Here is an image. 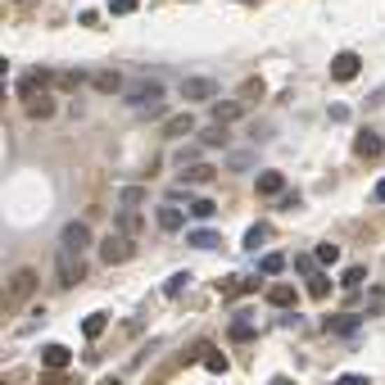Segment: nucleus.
<instances>
[{
	"mask_svg": "<svg viewBox=\"0 0 385 385\" xmlns=\"http://www.w3.org/2000/svg\"><path fill=\"white\" fill-rule=\"evenodd\" d=\"M286 272V254H263L258 258V276H281Z\"/></svg>",
	"mask_w": 385,
	"mask_h": 385,
	"instance_id": "23",
	"label": "nucleus"
},
{
	"mask_svg": "<svg viewBox=\"0 0 385 385\" xmlns=\"http://www.w3.org/2000/svg\"><path fill=\"white\" fill-rule=\"evenodd\" d=\"M109 9H113V14H132V9H136V0H113Z\"/></svg>",
	"mask_w": 385,
	"mask_h": 385,
	"instance_id": "37",
	"label": "nucleus"
},
{
	"mask_svg": "<svg viewBox=\"0 0 385 385\" xmlns=\"http://www.w3.org/2000/svg\"><path fill=\"white\" fill-rule=\"evenodd\" d=\"M69 363H73L69 344H46V349H41V368H46V372H64Z\"/></svg>",
	"mask_w": 385,
	"mask_h": 385,
	"instance_id": "12",
	"label": "nucleus"
},
{
	"mask_svg": "<svg viewBox=\"0 0 385 385\" xmlns=\"http://www.w3.org/2000/svg\"><path fill=\"white\" fill-rule=\"evenodd\" d=\"M295 300H300L295 286H272V290H267V304H276V308H290Z\"/></svg>",
	"mask_w": 385,
	"mask_h": 385,
	"instance_id": "21",
	"label": "nucleus"
},
{
	"mask_svg": "<svg viewBox=\"0 0 385 385\" xmlns=\"http://www.w3.org/2000/svg\"><path fill=\"white\" fill-rule=\"evenodd\" d=\"M104 326H109V313H86V317H82V335H86V340L104 335Z\"/></svg>",
	"mask_w": 385,
	"mask_h": 385,
	"instance_id": "20",
	"label": "nucleus"
},
{
	"mask_svg": "<svg viewBox=\"0 0 385 385\" xmlns=\"http://www.w3.org/2000/svg\"><path fill=\"white\" fill-rule=\"evenodd\" d=\"M186 100H214L218 95V86H214V77H186V82L177 86Z\"/></svg>",
	"mask_w": 385,
	"mask_h": 385,
	"instance_id": "9",
	"label": "nucleus"
},
{
	"mask_svg": "<svg viewBox=\"0 0 385 385\" xmlns=\"http://www.w3.org/2000/svg\"><path fill=\"white\" fill-rule=\"evenodd\" d=\"M113 223H118L122 236H136V231H141V214H136V209H118V218H113Z\"/></svg>",
	"mask_w": 385,
	"mask_h": 385,
	"instance_id": "22",
	"label": "nucleus"
},
{
	"mask_svg": "<svg viewBox=\"0 0 385 385\" xmlns=\"http://www.w3.org/2000/svg\"><path fill=\"white\" fill-rule=\"evenodd\" d=\"M195 132V118L190 113H172L168 122H163V136H190Z\"/></svg>",
	"mask_w": 385,
	"mask_h": 385,
	"instance_id": "17",
	"label": "nucleus"
},
{
	"mask_svg": "<svg viewBox=\"0 0 385 385\" xmlns=\"http://www.w3.org/2000/svg\"><path fill=\"white\" fill-rule=\"evenodd\" d=\"M281 186H286V177L276 168H267V172H258V177H254V195H263V200H272Z\"/></svg>",
	"mask_w": 385,
	"mask_h": 385,
	"instance_id": "14",
	"label": "nucleus"
},
{
	"mask_svg": "<svg viewBox=\"0 0 385 385\" xmlns=\"http://www.w3.org/2000/svg\"><path fill=\"white\" fill-rule=\"evenodd\" d=\"M32 290H36V272H32V267H18V272L9 276V295H5V300L9 304H23Z\"/></svg>",
	"mask_w": 385,
	"mask_h": 385,
	"instance_id": "5",
	"label": "nucleus"
},
{
	"mask_svg": "<svg viewBox=\"0 0 385 385\" xmlns=\"http://www.w3.org/2000/svg\"><path fill=\"white\" fill-rule=\"evenodd\" d=\"M91 227H86V223H69V227H64L59 231V249H64V254H86V249H91Z\"/></svg>",
	"mask_w": 385,
	"mask_h": 385,
	"instance_id": "4",
	"label": "nucleus"
},
{
	"mask_svg": "<svg viewBox=\"0 0 385 385\" xmlns=\"http://www.w3.org/2000/svg\"><path fill=\"white\" fill-rule=\"evenodd\" d=\"M263 100V82H258V77H249L245 86H240V104H258Z\"/></svg>",
	"mask_w": 385,
	"mask_h": 385,
	"instance_id": "26",
	"label": "nucleus"
},
{
	"mask_svg": "<svg viewBox=\"0 0 385 385\" xmlns=\"http://www.w3.org/2000/svg\"><path fill=\"white\" fill-rule=\"evenodd\" d=\"M132 254H136V240L122 236V231H113V236L100 240V263H127Z\"/></svg>",
	"mask_w": 385,
	"mask_h": 385,
	"instance_id": "3",
	"label": "nucleus"
},
{
	"mask_svg": "<svg viewBox=\"0 0 385 385\" xmlns=\"http://www.w3.org/2000/svg\"><path fill=\"white\" fill-rule=\"evenodd\" d=\"M91 86H95V91H100V95H118V91H122V86H127V82H122V73L104 69V73H95V77H91Z\"/></svg>",
	"mask_w": 385,
	"mask_h": 385,
	"instance_id": "16",
	"label": "nucleus"
},
{
	"mask_svg": "<svg viewBox=\"0 0 385 385\" xmlns=\"http://www.w3.org/2000/svg\"><path fill=\"white\" fill-rule=\"evenodd\" d=\"M55 267H59L55 276H59L64 290L82 286V281H86V272H91V267H86V254H64V249H59V263H55Z\"/></svg>",
	"mask_w": 385,
	"mask_h": 385,
	"instance_id": "2",
	"label": "nucleus"
},
{
	"mask_svg": "<svg viewBox=\"0 0 385 385\" xmlns=\"http://www.w3.org/2000/svg\"><path fill=\"white\" fill-rule=\"evenodd\" d=\"M227 168H231V172H249V168H254V150H231Z\"/></svg>",
	"mask_w": 385,
	"mask_h": 385,
	"instance_id": "25",
	"label": "nucleus"
},
{
	"mask_svg": "<svg viewBox=\"0 0 385 385\" xmlns=\"http://www.w3.org/2000/svg\"><path fill=\"white\" fill-rule=\"evenodd\" d=\"M358 317L354 313H331V317H322V331L326 335H358Z\"/></svg>",
	"mask_w": 385,
	"mask_h": 385,
	"instance_id": "8",
	"label": "nucleus"
},
{
	"mask_svg": "<svg viewBox=\"0 0 385 385\" xmlns=\"http://www.w3.org/2000/svg\"><path fill=\"white\" fill-rule=\"evenodd\" d=\"M186 286H190V276H186V272H177V276H168V286H163V290H168V295H181Z\"/></svg>",
	"mask_w": 385,
	"mask_h": 385,
	"instance_id": "35",
	"label": "nucleus"
},
{
	"mask_svg": "<svg viewBox=\"0 0 385 385\" xmlns=\"http://www.w3.org/2000/svg\"><path fill=\"white\" fill-rule=\"evenodd\" d=\"M209 118H214L218 127H227V122L245 118V104H240V100H214V104H209Z\"/></svg>",
	"mask_w": 385,
	"mask_h": 385,
	"instance_id": "7",
	"label": "nucleus"
},
{
	"mask_svg": "<svg viewBox=\"0 0 385 385\" xmlns=\"http://www.w3.org/2000/svg\"><path fill=\"white\" fill-rule=\"evenodd\" d=\"M200 141H204V146H227V127H204Z\"/></svg>",
	"mask_w": 385,
	"mask_h": 385,
	"instance_id": "33",
	"label": "nucleus"
},
{
	"mask_svg": "<svg viewBox=\"0 0 385 385\" xmlns=\"http://www.w3.org/2000/svg\"><path fill=\"white\" fill-rule=\"evenodd\" d=\"M122 104H127L136 118H159L163 113V82H132L127 91H122Z\"/></svg>",
	"mask_w": 385,
	"mask_h": 385,
	"instance_id": "1",
	"label": "nucleus"
},
{
	"mask_svg": "<svg viewBox=\"0 0 385 385\" xmlns=\"http://www.w3.org/2000/svg\"><path fill=\"white\" fill-rule=\"evenodd\" d=\"M245 5H254V0H245Z\"/></svg>",
	"mask_w": 385,
	"mask_h": 385,
	"instance_id": "41",
	"label": "nucleus"
},
{
	"mask_svg": "<svg viewBox=\"0 0 385 385\" xmlns=\"http://www.w3.org/2000/svg\"><path fill=\"white\" fill-rule=\"evenodd\" d=\"M204 368L209 372H227V354L223 349H204Z\"/></svg>",
	"mask_w": 385,
	"mask_h": 385,
	"instance_id": "32",
	"label": "nucleus"
},
{
	"mask_svg": "<svg viewBox=\"0 0 385 385\" xmlns=\"http://www.w3.org/2000/svg\"><path fill=\"white\" fill-rule=\"evenodd\" d=\"M267 385H295L290 377H276V381H267Z\"/></svg>",
	"mask_w": 385,
	"mask_h": 385,
	"instance_id": "39",
	"label": "nucleus"
},
{
	"mask_svg": "<svg viewBox=\"0 0 385 385\" xmlns=\"http://www.w3.org/2000/svg\"><path fill=\"white\" fill-rule=\"evenodd\" d=\"M335 258H340V245H331V240L317 245V263H335Z\"/></svg>",
	"mask_w": 385,
	"mask_h": 385,
	"instance_id": "34",
	"label": "nucleus"
},
{
	"mask_svg": "<svg viewBox=\"0 0 385 385\" xmlns=\"http://www.w3.org/2000/svg\"><path fill=\"white\" fill-rule=\"evenodd\" d=\"M159 227L163 231H181V227H186V214H181L177 204H163L159 209Z\"/></svg>",
	"mask_w": 385,
	"mask_h": 385,
	"instance_id": "19",
	"label": "nucleus"
},
{
	"mask_svg": "<svg viewBox=\"0 0 385 385\" xmlns=\"http://www.w3.org/2000/svg\"><path fill=\"white\" fill-rule=\"evenodd\" d=\"M363 281H368V267H344V272H340L344 290H354V286H363Z\"/></svg>",
	"mask_w": 385,
	"mask_h": 385,
	"instance_id": "28",
	"label": "nucleus"
},
{
	"mask_svg": "<svg viewBox=\"0 0 385 385\" xmlns=\"http://www.w3.org/2000/svg\"><path fill=\"white\" fill-rule=\"evenodd\" d=\"M214 214H218V204H214V200H190V218H200V223H209Z\"/></svg>",
	"mask_w": 385,
	"mask_h": 385,
	"instance_id": "27",
	"label": "nucleus"
},
{
	"mask_svg": "<svg viewBox=\"0 0 385 385\" xmlns=\"http://www.w3.org/2000/svg\"><path fill=\"white\" fill-rule=\"evenodd\" d=\"M267 240H272V223H254L245 231V240H240V245H245V254H254V249H263Z\"/></svg>",
	"mask_w": 385,
	"mask_h": 385,
	"instance_id": "15",
	"label": "nucleus"
},
{
	"mask_svg": "<svg viewBox=\"0 0 385 385\" xmlns=\"http://www.w3.org/2000/svg\"><path fill=\"white\" fill-rule=\"evenodd\" d=\"M100 385H122V381H118V377H109V381H100Z\"/></svg>",
	"mask_w": 385,
	"mask_h": 385,
	"instance_id": "40",
	"label": "nucleus"
},
{
	"mask_svg": "<svg viewBox=\"0 0 385 385\" xmlns=\"http://www.w3.org/2000/svg\"><path fill=\"white\" fill-rule=\"evenodd\" d=\"M41 385H69V377H64V372H46Z\"/></svg>",
	"mask_w": 385,
	"mask_h": 385,
	"instance_id": "36",
	"label": "nucleus"
},
{
	"mask_svg": "<svg viewBox=\"0 0 385 385\" xmlns=\"http://www.w3.org/2000/svg\"><path fill=\"white\" fill-rule=\"evenodd\" d=\"M118 200H122V209H141L146 190H141V186H122V190H118Z\"/></svg>",
	"mask_w": 385,
	"mask_h": 385,
	"instance_id": "30",
	"label": "nucleus"
},
{
	"mask_svg": "<svg viewBox=\"0 0 385 385\" xmlns=\"http://www.w3.org/2000/svg\"><path fill=\"white\" fill-rule=\"evenodd\" d=\"M186 240H190L195 249H218V245H223V236H218V231H209V227H204V231H190Z\"/></svg>",
	"mask_w": 385,
	"mask_h": 385,
	"instance_id": "24",
	"label": "nucleus"
},
{
	"mask_svg": "<svg viewBox=\"0 0 385 385\" xmlns=\"http://www.w3.org/2000/svg\"><path fill=\"white\" fill-rule=\"evenodd\" d=\"M358 73H363V59H358L354 50H340V55L331 59V77H335V82H354Z\"/></svg>",
	"mask_w": 385,
	"mask_h": 385,
	"instance_id": "6",
	"label": "nucleus"
},
{
	"mask_svg": "<svg viewBox=\"0 0 385 385\" xmlns=\"http://www.w3.org/2000/svg\"><path fill=\"white\" fill-rule=\"evenodd\" d=\"M308 295H313V300H326V295H331V281H326L322 272H313L308 276Z\"/></svg>",
	"mask_w": 385,
	"mask_h": 385,
	"instance_id": "29",
	"label": "nucleus"
},
{
	"mask_svg": "<svg viewBox=\"0 0 385 385\" xmlns=\"http://www.w3.org/2000/svg\"><path fill=\"white\" fill-rule=\"evenodd\" d=\"M23 109H27V118H36V122H46V118H55V95L50 91H41V95H32V100H23Z\"/></svg>",
	"mask_w": 385,
	"mask_h": 385,
	"instance_id": "10",
	"label": "nucleus"
},
{
	"mask_svg": "<svg viewBox=\"0 0 385 385\" xmlns=\"http://www.w3.org/2000/svg\"><path fill=\"white\" fill-rule=\"evenodd\" d=\"M46 82H55V77L46 73V69L23 73V82H18V95H23V100H32V95H41V91H46Z\"/></svg>",
	"mask_w": 385,
	"mask_h": 385,
	"instance_id": "13",
	"label": "nucleus"
},
{
	"mask_svg": "<svg viewBox=\"0 0 385 385\" xmlns=\"http://www.w3.org/2000/svg\"><path fill=\"white\" fill-rule=\"evenodd\" d=\"M381 150H385V141H381L372 127H363L358 136H354V154H358V159H377Z\"/></svg>",
	"mask_w": 385,
	"mask_h": 385,
	"instance_id": "11",
	"label": "nucleus"
},
{
	"mask_svg": "<svg viewBox=\"0 0 385 385\" xmlns=\"http://www.w3.org/2000/svg\"><path fill=\"white\" fill-rule=\"evenodd\" d=\"M372 200H377V204H385V177L377 181V186H372Z\"/></svg>",
	"mask_w": 385,
	"mask_h": 385,
	"instance_id": "38",
	"label": "nucleus"
},
{
	"mask_svg": "<svg viewBox=\"0 0 385 385\" xmlns=\"http://www.w3.org/2000/svg\"><path fill=\"white\" fill-rule=\"evenodd\" d=\"M181 181H186V186H200V181H214V163H186V168H181Z\"/></svg>",
	"mask_w": 385,
	"mask_h": 385,
	"instance_id": "18",
	"label": "nucleus"
},
{
	"mask_svg": "<svg viewBox=\"0 0 385 385\" xmlns=\"http://www.w3.org/2000/svg\"><path fill=\"white\" fill-rule=\"evenodd\" d=\"M231 340H254V326H249V317H231Z\"/></svg>",
	"mask_w": 385,
	"mask_h": 385,
	"instance_id": "31",
	"label": "nucleus"
}]
</instances>
